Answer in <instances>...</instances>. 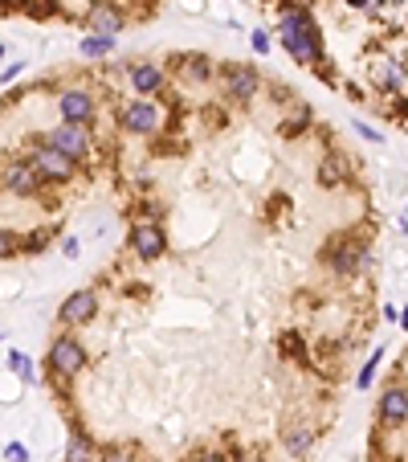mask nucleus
I'll list each match as a JSON object with an SVG mask.
<instances>
[{
  "instance_id": "34",
  "label": "nucleus",
  "mask_w": 408,
  "mask_h": 462,
  "mask_svg": "<svg viewBox=\"0 0 408 462\" xmlns=\"http://www.w3.org/2000/svg\"><path fill=\"white\" fill-rule=\"evenodd\" d=\"M225 462H258L253 454H233V459H225Z\"/></svg>"
},
{
  "instance_id": "19",
  "label": "nucleus",
  "mask_w": 408,
  "mask_h": 462,
  "mask_svg": "<svg viewBox=\"0 0 408 462\" xmlns=\"http://www.w3.org/2000/svg\"><path fill=\"white\" fill-rule=\"evenodd\" d=\"M66 462H98L94 442L90 438H82V434H74V438H70V450H66Z\"/></svg>"
},
{
  "instance_id": "23",
  "label": "nucleus",
  "mask_w": 408,
  "mask_h": 462,
  "mask_svg": "<svg viewBox=\"0 0 408 462\" xmlns=\"http://www.w3.org/2000/svg\"><path fill=\"white\" fill-rule=\"evenodd\" d=\"M49 237H53V230H33L25 241H21V250H25V254H41L49 246Z\"/></svg>"
},
{
  "instance_id": "32",
  "label": "nucleus",
  "mask_w": 408,
  "mask_h": 462,
  "mask_svg": "<svg viewBox=\"0 0 408 462\" xmlns=\"http://www.w3.org/2000/svg\"><path fill=\"white\" fill-rule=\"evenodd\" d=\"M61 254H66V258H78V237H66V241H61Z\"/></svg>"
},
{
  "instance_id": "3",
  "label": "nucleus",
  "mask_w": 408,
  "mask_h": 462,
  "mask_svg": "<svg viewBox=\"0 0 408 462\" xmlns=\"http://www.w3.org/2000/svg\"><path fill=\"white\" fill-rule=\"evenodd\" d=\"M82 364H86V352H82V344H78L74 335L53 340V348H49V369L57 372V376H74V372H82Z\"/></svg>"
},
{
  "instance_id": "24",
  "label": "nucleus",
  "mask_w": 408,
  "mask_h": 462,
  "mask_svg": "<svg viewBox=\"0 0 408 462\" xmlns=\"http://www.w3.org/2000/svg\"><path fill=\"white\" fill-rule=\"evenodd\" d=\"M8 369H12V372H21V376H25L29 385L37 380V376H33V364H29V356H25V352H12V356H8Z\"/></svg>"
},
{
  "instance_id": "11",
  "label": "nucleus",
  "mask_w": 408,
  "mask_h": 462,
  "mask_svg": "<svg viewBox=\"0 0 408 462\" xmlns=\"http://www.w3.org/2000/svg\"><path fill=\"white\" fill-rule=\"evenodd\" d=\"M86 29H90V33H106V37H119L123 12H119L110 0H98V4H90V12H86Z\"/></svg>"
},
{
  "instance_id": "28",
  "label": "nucleus",
  "mask_w": 408,
  "mask_h": 462,
  "mask_svg": "<svg viewBox=\"0 0 408 462\" xmlns=\"http://www.w3.org/2000/svg\"><path fill=\"white\" fill-rule=\"evenodd\" d=\"M4 459L8 462H29V450H25L21 442H8V446H4Z\"/></svg>"
},
{
  "instance_id": "27",
  "label": "nucleus",
  "mask_w": 408,
  "mask_h": 462,
  "mask_svg": "<svg viewBox=\"0 0 408 462\" xmlns=\"http://www.w3.org/2000/svg\"><path fill=\"white\" fill-rule=\"evenodd\" d=\"M17 250H21V241H17L8 230H0V258H12Z\"/></svg>"
},
{
  "instance_id": "21",
  "label": "nucleus",
  "mask_w": 408,
  "mask_h": 462,
  "mask_svg": "<svg viewBox=\"0 0 408 462\" xmlns=\"http://www.w3.org/2000/svg\"><path fill=\"white\" fill-rule=\"evenodd\" d=\"M343 172H347V168H343V160L327 156V160L318 164V185H322V188H335L339 181H343Z\"/></svg>"
},
{
  "instance_id": "30",
  "label": "nucleus",
  "mask_w": 408,
  "mask_h": 462,
  "mask_svg": "<svg viewBox=\"0 0 408 462\" xmlns=\"http://www.w3.org/2000/svg\"><path fill=\"white\" fill-rule=\"evenodd\" d=\"M253 49H258V53H270V33H266V29L253 33Z\"/></svg>"
},
{
  "instance_id": "8",
  "label": "nucleus",
  "mask_w": 408,
  "mask_h": 462,
  "mask_svg": "<svg viewBox=\"0 0 408 462\" xmlns=\"http://www.w3.org/2000/svg\"><path fill=\"white\" fill-rule=\"evenodd\" d=\"M49 143H53L57 151H66L70 160H82V156L90 151V136L82 131V123H61V127H53V131H49Z\"/></svg>"
},
{
  "instance_id": "6",
  "label": "nucleus",
  "mask_w": 408,
  "mask_h": 462,
  "mask_svg": "<svg viewBox=\"0 0 408 462\" xmlns=\"http://www.w3.org/2000/svg\"><path fill=\"white\" fill-rule=\"evenodd\" d=\"M94 311H98V295H94V290H74V295H66L57 320L66 327H82L94 320Z\"/></svg>"
},
{
  "instance_id": "29",
  "label": "nucleus",
  "mask_w": 408,
  "mask_h": 462,
  "mask_svg": "<svg viewBox=\"0 0 408 462\" xmlns=\"http://www.w3.org/2000/svg\"><path fill=\"white\" fill-rule=\"evenodd\" d=\"M363 139H376V143H384V131H376V127H367V123H351Z\"/></svg>"
},
{
  "instance_id": "9",
  "label": "nucleus",
  "mask_w": 408,
  "mask_h": 462,
  "mask_svg": "<svg viewBox=\"0 0 408 462\" xmlns=\"http://www.w3.org/2000/svg\"><path fill=\"white\" fill-rule=\"evenodd\" d=\"M262 86V78H258V70L253 66H229L225 70V94L229 98H237V102H245V98H253Z\"/></svg>"
},
{
  "instance_id": "15",
  "label": "nucleus",
  "mask_w": 408,
  "mask_h": 462,
  "mask_svg": "<svg viewBox=\"0 0 408 462\" xmlns=\"http://www.w3.org/2000/svg\"><path fill=\"white\" fill-rule=\"evenodd\" d=\"M367 78H371V86H380V91H392V86H400V70H396L388 57L371 62V66H367Z\"/></svg>"
},
{
  "instance_id": "35",
  "label": "nucleus",
  "mask_w": 408,
  "mask_h": 462,
  "mask_svg": "<svg viewBox=\"0 0 408 462\" xmlns=\"http://www.w3.org/2000/svg\"><path fill=\"white\" fill-rule=\"evenodd\" d=\"M400 327H405V331H408V307H405V311H400Z\"/></svg>"
},
{
  "instance_id": "1",
  "label": "nucleus",
  "mask_w": 408,
  "mask_h": 462,
  "mask_svg": "<svg viewBox=\"0 0 408 462\" xmlns=\"http://www.w3.org/2000/svg\"><path fill=\"white\" fill-rule=\"evenodd\" d=\"M278 37H282L286 53H290L298 66H318V70L327 66V57H322V37H318L311 12H302V8H286V12L278 17Z\"/></svg>"
},
{
  "instance_id": "16",
  "label": "nucleus",
  "mask_w": 408,
  "mask_h": 462,
  "mask_svg": "<svg viewBox=\"0 0 408 462\" xmlns=\"http://www.w3.org/2000/svg\"><path fill=\"white\" fill-rule=\"evenodd\" d=\"M282 442H286V450H290V454H307V450H311V442H315V429H311L307 421H294V425L286 429V438H282Z\"/></svg>"
},
{
  "instance_id": "25",
  "label": "nucleus",
  "mask_w": 408,
  "mask_h": 462,
  "mask_svg": "<svg viewBox=\"0 0 408 462\" xmlns=\"http://www.w3.org/2000/svg\"><path fill=\"white\" fill-rule=\"evenodd\" d=\"M380 356H384V348H376V356L363 364V372H360V389H367L371 380H376V369H380Z\"/></svg>"
},
{
  "instance_id": "36",
  "label": "nucleus",
  "mask_w": 408,
  "mask_h": 462,
  "mask_svg": "<svg viewBox=\"0 0 408 462\" xmlns=\"http://www.w3.org/2000/svg\"><path fill=\"white\" fill-rule=\"evenodd\" d=\"M351 4H367V0H351Z\"/></svg>"
},
{
  "instance_id": "13",
  "label": "nucleus",
  "mask_w": 408,
  "mask_h": 462,
  "mask_svg": "<svg viewBox=\"0 0 408 462\" xmlns=\"http://www.w3.org/2000/svg\"><path fill=\"white\" fill-rule=\"evenodd\" d=\"M380 421L384 425H405L408 421V393L405 389H388L380 397Z\"/></svg>"
},
{
  "instance_id": "10",
  "label": "nucleus",
  "mask_w": 408,
  "mask_h": 462,
  "mask_svg": "<svg viewBox=\"0 0 408 462\" xmlns=\"http://www.w3.org/2000/svg\"><path fill=\"white\" fill-rule=\"evenodd\" d=\"M331 266H335V275H356V270H363L371 258H367V250H363L360 241H339L331 254Z\"/></svg>"
},
{
  "instance_id": "5",
  "label": "nucleus",
  "mask_w": 408,
  "mask_h": 462,
  "mask_svg": "<svg viewBox=\"0 0 408 462\" xmlns=\"http://www.w3.org/2000/svg\"><path fill=\"white\" fill-rule=\"evenodd\" d=\"M123 127H127V131H135V136H151V131H159V107H155L151 98H135V102H127V107H123Z\"/></svg>"
},
{
  "instance_id": "37",
  "label": "nucleus",
  "mask_w": 408,
  "mask_h": 462,
  "mask_svg": "<svg viewBox=\"0 0 408 462\" xmlns=\"http://www.w3.org/2000/svg\"><path fill=\"white\" fill-rule=\"evenodd\" d=\"M0 57H4V46H0Z\"/></svg>"
},
{
  "instance_id": "12",
  "label": "nucleus",
  "mask_w": 408,
  "mask_h": 462,
  "mask_svg": "<svg viewBox=\"0 0 408 462\" xmlns=\"http://www.w3.org/2000/svg\"><path fill=\"white\" fill-rule=\"evenodd\" d=\"M57 111H61V123H90L94 115V98L86 91H66L61 98H57Z\"/></svg>"
},
{
  "instance_id": "31",
  "label": "nucleus",
  "mask_w": 408,
  "mask_h": 462,
  "mask_svg": "<svg viewBox=\"0 0 408 462\" xmlns=\"http://www.w3.org/2000/svg\"><path fill=\"white\" fill-rule=\"evenodd\" d=\"M21 70H25V66H21V62H12V66H4V70H0V82H12V78H17V74H21Z\"/></svg>"
},
{
  "instance_id": "14",
  "label": "nucleus",
  "mask_w": 408,
  "mask_h": 462,
  "mask_svg": "<svg viewBox=\"0 0 408 462\" xmlns=\"http://www.w3.org/2000/svg\"><path fill=\"white\" fill-rule=\"evenodd\" d=\"M131 86H135L143 98H147V94H155L159 86H164V70H159V66H151V62H135V66H131Z\"/></svg>"
},
{
  "instance_id": "22",
  "label": "nucleus",
  "mask_w": 408,
  "mask_h": 462,
  "mask_svg": "<svg viewBox=\"0 0 408 462\" xmlns=\"http://www.w3.org/2000/svg\"><path fill=\"white\" fill-rule=\"evenodd\" d=\"M307 127H311V111L302 107L298 115H290L286 123H278V136H282V139H298L302 131H307Z\"/></svg>"
},
{
  "instance_id": "26",
  "label": "nucleus",
  "mask_w": 408,
  "mask_h": 462,
  "mask_svg": "<svg viewBox=\"0 0 408 462\" xmlns=\"http://www.w3.org/2000/svg\"><path fill=\"white\" fill-rule=\"evenodd\" d=\"M98 462H131V450L127 446H110V450H102Z\"/></svg>"
},
{
  "instance_id": "7",
  "label": "nucleus",
  "mask_w": 408,
  "mask_h": 462,
  "mask_svg": "<svg viewBox=\"0 0 408 462\" xmlns=\"http://www.w3.org/2000/svg\"><path fill=\"white\" fill-rule=\"evenodd\" d=\"M131 250H135L143 262H155V258H164V250H168V241H164V230H159L155 221H139L135 230H131Z\"/></svg>"
},
{
  "instance_id": "33",
  "label": "nucleus",
  "mask_w": 408,
  "mask_h": 462,
  "mask_svg": "<svg viewBox=\"0 0 408 462\" xmlns=\"http://www.w3.org/2000/svg\"><path fill=\"white\" fill-rule=\"evenodd\" d=\"M196 462H225V454H196Z\"/></svg>"
},
{
  "instance_id": "4",
  "label": "nucleus",
  "mask_w": 408,
  "mask_h": 462,
  "mask_svg": "<svg viewBox=\"0 0 408 462\" xmlns=\"http://www.w3.org/2000/svg\"><path fill=\"white\" fill-rule=\"evenodd\" d=\"M0 188L12 192V196H33V192L41 188V176L33 172L29 160H25V164L17 160V164H4V168H0Z\"/></svg>"
},
{
  "instance_id": "18",
  "label": "nucleus",
  "mask_w": 408,
  "mask_h": 462,
  "mask_svg": "<svg viewBox=\"0 0 408 462\" xmlns=\"http://www.w3.org/2000/svg\"><path fill=\"white\" fill-rule=\"evenodd\" d=\"M82 57H106V53H115V37H106V33H90V37H82Z\"/></svg>"
},
{
  "instance_id": "2",
  "label": "nucleus",
  "mask_w": 408,
  "mask_h": 462,
  "mask_svg": "<svg viewBox=\"0 0 408 462\" xmlns=\"http://www.w3.org/2000/svg\"><path fill=\"white\" fill-rule=\"evenodd\" d=\"M29 164H33V172H37L41 181H53V185H61V181H70V176H74V160H70L66 151H57L53 143L37 147V151L29 156Z\"/></svg>"
},
{
  "instance_id": "17",
  "label": "nucleus",
  "mask_w": 408,
  "mask_h": 462,
  "mask_svg": "<svg viewBox=\"0 0 408 462\" xmlns=\"http://www.w3.org/2000/svg\"><path fill=\"white\" fill-rule=\"evenodd\" d=\"M278 348H282L290 360L311 364V352H307V344H302V331H294V327H290V331H282V335H278Z\"/></svg>"
},
{
  "instance_id": "20",
  "label": "nucleus",
  "mask_w": 408,
  "mask_h": 462,
  "mask_svg": "<svg viewBox=\"0 0 408 462\" xmlns=\"http://www.w3.org/2000/svg\"><path fill=\"white\" fill-rule=\"evenodd\" d=\"M180 74L188 82H208V78H213V66H208V57H184Z\"/></svg>"
}]
</instances>
